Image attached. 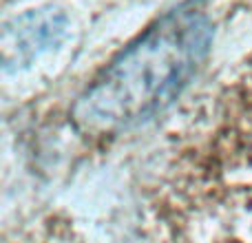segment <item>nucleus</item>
Masks as SVG:
<instances>
[{
  "instance_id": "obj_1",
  "label": "nucleus",
  "mask_w": 252,
  "mask_h": 243,
  "mask_svg": "<svg viewBox=\"0 0 252 243\" xmlns=\"http://www.w3.org/2000/svg\"><path fill=\"white\" fill-rule=\"evenodd\" d=\"M213 42V22L195 2L161 16L93 80L71 109L87 135H118L155 118L188 87Z\"/></svg>"
},
{
  "instance_id": "obj_2",
  "label": "nucleus",
  "mask_w": 252,
  "mask_h": 243,
  "mask_svg": "<svg viewBox=\"0 0 252 243\" xmlns=\"http://www.w3.org/2000/svg\"><path fill=\"white\" fill-rule=\"evenodd\" d=\"M64 33V16L56 9H40L18 18L2 38V60L7 66L22 64L29 58L51 49Z\"/></svg>"
}]
</instances>
